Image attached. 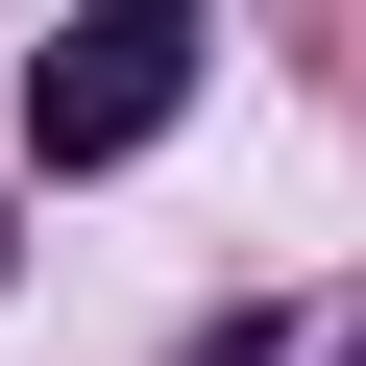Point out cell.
<instances>
[{"label": "cell", "mask_w": 366, "mask_h": 366, "mask_svg": "<svg viewBox=\"0 0 366 366\" xmlns=\"http://www.w3.org/2000/svg\"><path fill=\"white\" fill-rule=\"evenodd\" d=\"M342 366H366V342H342Z\"/></svg>", "instance_id": "obj_2"}, {"label": "cell", "mask_w": 366, "mask_h": 366, "mask_svg": "<svg viewBox=\"0 0 366 366\" xmlns=\"http://www.w3.org/2000/svg\"><path fill=\"white\" fill-rule=\"evenodd\" d=\"M196 49H220V0H74V25L25 49V147H49V171H122V147H171Z\"/></svg>", "instance_id": "obj_1"}]
</instances>
